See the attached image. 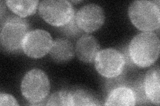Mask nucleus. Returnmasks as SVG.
<instances>
[{"mask_svg":"<svg viewBox=\"0 0 160 106\" xmlns=\"http://www.w3.org/2000/svg\"><path fill=\"white\" fill-rule=\"evenodd\" d=\"M39 13L45 21L54 27H64L75 17L72 3L66 0H46L40 2Z\"/></svg>","mask_w":160,"mask_h":106,"instance_id":"nucleus-4","label":"nucleus"},{"mask_svg":"<svg viewBox=\"0 0 160 106\" xmlns=\"http://www.w3.org/2000/svg\"><path fill=\"white\" fill-rule=\"evenodd\" d=\"M72 106L73 105H100L102 104L92 92L85 89L70 91Z\"/></svg>","mask_w":160,"mask_h":106,"instance_id":"nucleus-14","label":"nucleus"},{"mask_svg":"<svg viewBox=\"0 0 160 106\" xmlns=\"http://www.w3.org/2000/svg\"><path fill=\"white\" fill-rule=\"evenodd\" d=\"M93 62L98 72L107 78H116L121 75L126 64L124 55L112 48L99 50Z\"/></svg>","mask_w":160,"mask_h":106,"instance_id":"nucleus-6","label":"nucleus"},{"mask_svg":"<svg viewBox=\"0 0 160 106\" xmlns=\"http://www.w3.org/2000/svg\"><path fill=\"white\" fill-rule=\"evenodd\" d=\"M143 90L149 102L159 105L160 103V72L158 66L147 72L144 78Z\"/></svg>","mask_w":160,"mask_h":106,"instance_id":"nucleus-10","label":"nucleus"},{"mask_svg":"<svg viewBox=\"0 0 160 106\" xmlns=\"http://www.w3.org/2000/svg\"><path fill=\"white\" fill-rule=\"evenodd\" d=\"M128 14L133 25L140 31L151 32L159 28V2L135 1L129 6Z\"/></svg>","mask_w":160,"mask_h":106,"instance_id":"nucleus-2","label":"nucleus"},{"mask_svg":"<svg viewBox=\"0 0 160 106\" xmlns=\"http://www.w3.org/2000/svg\"><path fill=\"white\" fill-rule=\"evenodd\" d=\"M50 33L43 29H35L29 31L22 42V50L28 57L40 58L49 53L53 45Z\"/></svg>","mask_w":160,"mask_h":106,"instance_id":"nucleus-7","label":"nucleus"},{"mask_svg":"<svg viewBox=\"0 0 160 106\" xmlns=\"http://www.w3.org/2000/svg\"><path fill=\"white\" fill-rule=\"evenodd\" d=\"M74 19L79 29L91 33L102 27L105 22V13L101 6L89 3L78 10Z\"/></svg>","mask_w":160,"mask_h":106,"instance_id":"nucleus-8","label":"nucleus"},{"mask_svg":"<svg viewBox=\"0 0 160 106\" xmlns=\"http://www.w3.org/2000/svg\"><path fill=\"white\" fill-rule=\"evenodd\" d=\"M0 105H19L17 100L13 95L1 93L0 94Z\"/></svg>","mask_w":160,"mask_h":106,"instance_id":"nucleus-16","label":"nucleus"},{"mask_svg":"<svg viewBox=\"0 0 160 106\" xmlns=\"http://www.w3.org/2000/svg\"><path fill=\"white\" fill-rule=\"evenodd\" d=\"M21 92L23 98L32 105H40L50 92V81L41 69L34 68L28 72L22 80Z\"/></svg>","mask_w":160,"mask_h":106,"instance_id":"nucleus-3","label":"nucleus"},{"mask_svg":"<svg viewBox=\"0 0 160 106\" xmlns=\"http://www.w3.org/2000/svg\"><path fill=\"white\" fill-rule=\"evenodd\" d=\"M29 30V25L26 19L15 17L7 19L1 29L0 39L2 48L9 53L19 51Z\"/></svg>","mask_w":160,"mask_h":106,"instance_id":"nucleus-5","label":"nucleus"},{"mask_svg":"<svg viewBox=\"0 0 160 106\" xmlns=\"http://www.w3.org/2000/svg\"><path fill=\"white\" fill-rule=\"evenodd\" d=\"M99 50L100 46L98 40L92 35H84L78 39L75 53L81 61L90 63L93 62Z\"/></svg>","mask_w":160,"mask_h":106,"instance_id":"nucleus-9","label":"nucleus"},{"mask_svg":"<svg viewBox=\"0 0 160 106\" xmlns=\"http://www.w3.org/2000/svg\"><path fill=\"white\" fill-rule=\"evenodd\" d=\"M136 102L137 94L132 88L120 86L111 91L104 105L133 106Z\"/></svg>","mask_w":160,"mask_h":106,"instance_id":"nucleus-11","label":"nucleus"},{"mask_svg":"<svg viewBox=\"0 0 160 106\" xmlns=\"http://www.w3.org/2000/svg\"><path fill=\"white\" fill-rule=\"evenodd\" d=\"M46 105L72 106L71 92L67 90H62L55 92L48 98Z\"/></svg>","mask_w":160,"mask_h":106,"instance_id":"nucleus-15","label":"nucleus"},{"mask_svg":"<svg viewBox=\"0 0 160 106\" xmlns=\"http://www.w3.org/2000/svg\"><path fill=\"white\" fill-rule=\"evenodd\" d=\"M159 39L156 34L143 32L135 36L129 44V55L133 64L141 68L153 65L159 58Z\"/></svg>","mask_w":160,"mask_h":106,"instance_id":"nucleus-1","label":"nucleus"},{"mask_svg":"<svg viewBox=\"0 0 160 106\" xmlns=\"http://www.w3.org/2000/svg\"><path fill=\"white\" fill-rule=\"evenodd\" d=\"M49 54L55 62L65 63L73 58L75 48L69 40L63 38L57 39L53 43Z\"/></svg>","mask_w":160,"mask_h":106,"instance_id":"nucleus-12","label":"nucleus"},{"mask_svg":"<svg viewBox=\"0 0 160 106\" xmlns=\"http://www.w3.org/2000/svg\"><path fill=\"white\" fill-rule=\"evenodd\" d=\"M6 5L11 11L20 18L33 15L37 11L39 1H6Z\"/></svg>","mask_w":160,"mask_h":106,"instance_id":"nucleus-13","label":"nucleus"}]
</instances>
